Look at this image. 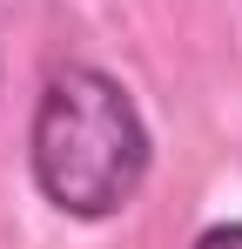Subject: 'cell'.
Here are the masks:
<instances>
[{
	"label": "cell",
	"instance_id": "6da1fadb",
	"mask_svg": "<svg viewBox=\"0 0 242 249\" xmlns=\"http://www.w3.org/2000/svg\"><path fill=\"white\" fill-rule=\"evenodd\" d=\"M148 168H155V135L121 74L68 61L40 81L27 115V175L54 215L108 222L141 196Z\"/></svg>",
	"mask_w": 242,
	"mask_h": 249
},
{
	"label": "cell",
	"instance_id": "7a4b0ae2",
	"mask_svg": "<svg viewBox=\"0 0 242 249\" xmlns=\"http://www.w3.org/2000/svg\"><path fill=\"white\" fill-rule=\"evenodd\" d=\"M189 249H242V222H236V215H222V222H208Z\"/></svg>",
	"mask_w": 242,
	"mask_h": 249
}]
</instances>
